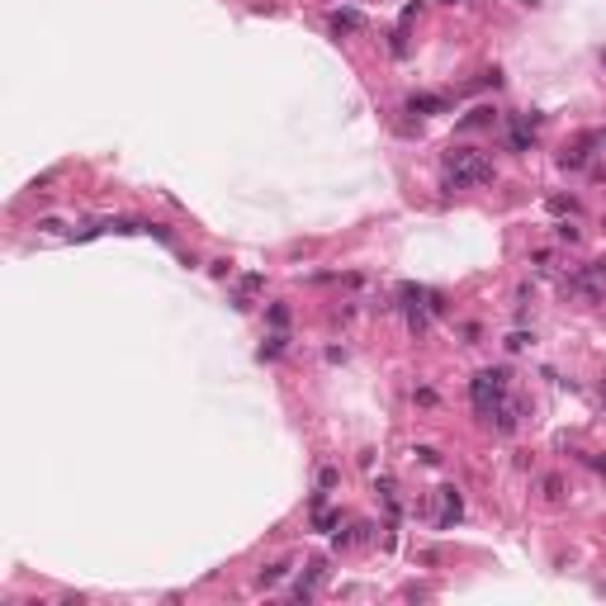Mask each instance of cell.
Masks as SVG:
<instances>
[{
    "label": "cell",
    "instance_id": "obj_1",
    "mask_svg": "<svg viewBox=\"0 0 606 606\" xmlns=\"http://www.w3.org/2000/svg\"><path fill=\"white\" fill-rule=\"evenodd\" d=\"M446 190H464V185H488L498 171H493V161L478 157L474 147H450L446 152Z\"/></svg>",
    "mask_w": 606,
    "mask_h": 606
},
{
    "label": "cell",
    "instance_id": "obj_2",
    "mask_svg": "<svg viewBox=\"0 0 606 606\" xmlns=\"http://www.w3.org/2000/svg\"><path fill=\"white\" fill-rule=\"evenodd\" d=\"M507 365H498V369H478L474 374V384H469V398H474V407L478 412H493L502 398H507Z\"/></svg>",
    "mask_w": 606,
    "mask_h": 606
},
{
    "label": "cell",
    "instance_id": "obj_3",
    "mask_svg": "<svg viewBox=\"0 0 606 606\" xmlns=\"http://www.w3.org/2000/svg\"><path fill=\"white\" fill-rule=\"evenodd\" d=\"M569 285H573V289H582L587 298H602V285H606V261H587V265L578 270V275L569 280Z\"/></svg>",
    "mask_w": 606,
    "mask_h": 606
},
{
    "label": "cell",
    "instance_id": "obj_4",
    "mask_svg": "<svg viewBox=\"0 0 606 606\" xmlns=\"http://www.w3.org/2000/svg\"><path fill=\"white\" fill-rule=\"evenodd\" d=\"M322 578H327V564H322V559H313V564H308V573H303V578L289 587V597H294V602H308V597L317 592V582H322Z\"/></svg>",
    "mask_w": 606,
    "mask_h": 606
},
{
    "label": "cell",
    "instance_id": "obj_5",
    "mask_svg": "<svg viewBox=\"0 0 606 606\" xmlns=\"http://www.w3.org/2000/svg\"><path fill=\"white\" fill-rule=\"evenodd\" d=\"M460 512H464V498H460V488H441V516H436V526L446 530L460 521Z\"/></svg>",
    "mask_w": 606,
    "mask_h": 606
},
{
    "label": "cell",
    "instance_id": "obj_6",
    "mask_svg": "<svg viewBox=\"0 0 606 606\" xmlns=\"http://www.w3.org/2000/svg\"><path fill=\"white\" fill-rule=\"evenodd\" d=\"M446 109H450L446 95H426V90L422 95H407V114H446Z\"/></svg>",
    "mask_w": 606,
    "mask_h": 606
},
{
    "label": "cell",
    "instance_id": "obj_7",
    "mask_svg": "<svg viewBox=\"0 0 606 606\" xmlns=\"http://www.w3.org/2000/svg\"><path fill=\"white\" fill-rule=\"evenodd\" d=\"M360 24H365V19H360L355 10H332V33H337V38H346V33H360Z\"/></svg>",
    "mask_w": 606,
    "mask_h": 606
},
{
    "label": "cell",
    "instance_id": "obj_8",
    "mask_svg": "<svg viewBox=\"0 0 606 606\" xmlns=\"http://www.w3.org/2000/svg\"><path fill=\"white\" fill-rule=\"evenodd\" d=\"M289 578V559H280V564H265L261 573H256V587H275V582Z\"/></svg>",
    "mask_w": 606,
    "mask_h": 606
},
{
    "label": "cell",
    "instance_id": "obj_9",
    "mask_svg": "<svg viewBox=\"0 0 606 606\" xmlns=\"http://www.w3.org/2000/svg\"><path fill=\"white\" fill-rule=\"evenodd\" d=\"M493 119H498V114H493V109H488V105H478V109H469V114H464V119H460V128H488V124H493Z\"/></svg>",
    "mask_w": 606,
    "mask_h": 606
},
{
    "label": "cell",
    "instance_id": "obj_10",
    "mask_svg": "<svg viewBox=\"0 0 606 606\" xmlns=\"http://www.w3.org/2000/svg\"><path fill=\"white\" fill-rule=\"evenodd\" d=\"M559 166H564V171H582V166H587L582 142H578V147H564V152H559Z\"/></svg>",
    "mask_w": 606,
    "mask_h": 606
},
{
    "label": "cell",
    "instance_id": "obj_11",
    "mask_svg": "<svg viewBox=\"0 0 606 606\" xmlns=\"http://www.w3.org/2000/svg\"><path fill=\"white\" fill-rule=\"evenodd\" d=\"M285 342H289V337H285V332H275L270 342H261V351H256V355H261V360H280V355H285Z\"/></svg>",
    "mask_w": 606,
    "mask_h": 606
},
{
    "label": "cell",
    "instance_id": "obj_12",
    "mask_svg": "<svg viewBox=\"0 0 606 606\" xmlns=\"http://www.w3.org/2000/svg\"><path fill=\"white\" fill-rule=\"evenodd\" d=\"M270 327H275V332L289 327V303H270Z\"/></svg>",
    "mask_w": 606,
    "mask_h": 606
},
{
    "label": "cell",
    "instance_id": "obj_13",
    "mask_svg": "<svg viewBox=\"0 0 606 606\" xmlns=\"http://www.w3.org/2000/svg\"><path fill=\"white\" fill-rule=\"evenodd\" d=\"M550 213H578V199H564V194H554V199H550Z\"/></svg>",
    "mask_w": 606,
    "mask_h": 606
},
{
    "label": "cell",
    "instance_id": "obj_14",
    "mask_svg": "<svg viewBox=\"0 0 606 606\" xmlns=\"http://www.w3.org/2000/svg\"><path fill=\"white\" fill-rule=\"evenodd\" d=\"M530 342H535L530 332H512V337H507V351H526Z\"/></svg>",
    "mask_w": 606,
    "mask_h": 606
},
{
    "label": "cell",
    "instance_id": "obj_15",
    "mask_svg": "<svg viewBox=\"0 0 606 606\" xmlns=\"http://www.w3.org/2000/svg\"><path fill=\"white\" fill-rule=\"evenodd\" d=\"M337 521H342L337 512H317V516H313V526H317V530H332V526H337Z\"/></svg>",
    "mask_w": 606,
    "mask_h": 606
},
{
    "label": "cell",
    "instance_id": "obj_16",
    "mask_svg": "<svg viewBox=\"0 0 606 606\" xmlns=\"http://www.w3.org/2000/svg\"><path fill=\"white\" fill-rule=\"evenodd\" d=\"M545 498H550V502L564 498V478H545Z\"/></svg>",
    "mask_w": 606,
    "mask_h": 606
},
{
    "label": "cell",
    "instance_id": "obj_17",
    "mask_svg": "<svg viewBox=\"0 0 606 606\" xmlns=\"http://www.w3.org/2000/svg\"><path fill=\"white\" fill-rule=\"evenodd\" d=\"M317 488H322V493L337 488V469H322V474H317Z\"/></svg>",
    "mask_w": 606,
    "mask_h": 606
},
{
    "label": "cell",
    "instance_id": "obj_18",
    "mask_svg": "<svg viewBox=\"0 0 606 606\" xmlns=\"http://www.w3.org/2000/svg\"><path fill=\"white\" fill-rule=\"evenodd\" d=\"M417 460H422V464H441V455H436L431 446H417Z\"/></svg>",
    "mask_w": 606,
    "mask_h": 606
},
{
    "label": "cell",
    "instance_id": "obj_19",
    "mask_svg": "<svg viewBox=\"0 0 606 606\" xmlns=\"http://www.w3.org/2000/svg\"><path fill=\"white\" fill-rule=\"evenodd\" d=\"M587 464H592L597 474H606V455H587Z\"/></svg>",
    "mask_w": 606,
    "mask_h": 606
},
{
    "label": "cell",
    "instance_id": "obj_20",
    "mask_svg": "<svg viewBox=\"0 0 606 606\" xmlns=\"http://www.w3.org/2000/svg\"><path fill=\"white\" fill-rule=\"evenodd\" d=\"M597 142H606V128H602V133H597Z\"/></svg>",
    "mask_w": 606,
    "mask_h": 606
},
{
    "label": "cell",
    "instance_id": "obj_21",
    "mask_svg": "<svg viewBox=\"0 0 606 606\" xmlns=\"http://www.w3.org/2000/svg\"><path fill=\"white\" fill-rule=\"evenodd\" d=\"M597 57H602V67H606V48H602V53H597Z\"/></svg>",
    "mask_w": 606,
    "mask_h": 606
},
{
    "label": "cell",
    "instance_id": "obj_22",
    "mask_svg": "<svg viewBox=\"0 0 606 606\" xmlns=\"http://www.w3.org/2000/svg\"><path fill=\"white\" fill-rule=\"evenodd\" d=\"M602 398H606V379H602Z\"/></svg>",
    "mask_w": 606,
    "mask_h": 606
},
{
    "label": "cell",
    "instance_id": "obj_23",
    "mask_svg": "<svg viewBox=\"0 0 606 606\" xmlns=\"http://www.w3.org/2000/svg\"><path fill=\"white\" fill-rule=\"evenodd\" d=\"M526 5H540V0H526Z\"/></svg>",
    "mask_w": 606,
    "mask_h": 606
},
{
    "label": "cell",
    "instance_id": "obj_24",
    "mask_svg": "<svg viewBox=\"0 0 606 606\" xmlns=\"http://www.w3.org/2000/svg\"><path fill=\"white\" fill-rule=\"evenodd\" d=\"M450 5H455V0H450Z\"/></svg>",
    "mask_w": 606,
    "mask_h": 606
}]
</instances>
